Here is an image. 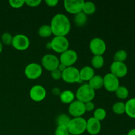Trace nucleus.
Returning <instances> with one entry per match:
<instances>
[{"instance_id":"obj_1","label":"nucleus","mask_w":135,"mask_h":135,"mask_svg":"<svg viewBox=\"0 0 135 135\" xmlns=\"http://www.w3.org/2000/svg\"><path fill=\"white\" fill-rule=\"evenodd\" d=\"M52 34L55 36H65L71 30V22L68 17L64 14L58 13L54 15L50 25Z\"/></svg>"},{"instance_id":"obj_2","label":"nucleus","mask_w":135,"mask_h":135,"mask_svg":"<svg viewBox=\"0 0 135 135\" xmlns=\"http://www.w3.org/2000/svg\"><path fill=\"white\" fill-rule=\"evenodd\" d=\"M69 133L72 135H80L86 129V120L83 117H74L67 125Z\"/></svg>"},{"instance_id":"obj_3","label":"nucleus","mask_w":135,"mask_h":135,"mask_svg":"<svg viewBox=\"0 0 135 135\" xmlns=\"http://www.w3.org/2000/svg\"><path fill=\"white\" fill-rule=\"evenodd\" d=\"M75 97L77 100L85 104L93 100L95 97V90L88 84H83L77 89Z\"/></svg>"},{"instance_id":"obj_4","label":"nucleus","mask_w":135,"mask_h":135,"mask_svg":"<svg viewBox=\"0 0 135 135\" xmlns=\"http://www.w3.org/2000/svg\"><path fill=\"white\" fill-rule=\"evenodd\" d=\"M50 46L54 51L62 54L69 50V42L65 36H55L50 43Z\"/></svg>"},{"instance_id":"obj_5","label":"nucleus","mask_w":135,"mask_h":135,"mask_svg":"<svg viewBox=\"0 0 135 135\" xmlns=\"http://www.w3.org/2000/svg\"><path fill=\"white\" fill-rule=\"evenodd\" d=\"M61 79L67 83H79L80 80L79 70L73 66L67 67L62 73Z\"/></svg>"},{"instance_id":"obj_6","label":"nucleus","mask_w":135,"mask_h":135,"mask_svg":"<svg viewBox=\"0 0 135 135\" xmlns=\"http://www.w3.org/2000/svg\"><path fill=\"white\" fill-rule=\"evenodd\" d=\"M60 63H62L67 67H72L78 59V54L75 50H67L61 54L59 57Z\"/></svg>"},{"instance_id":"obj_7","label":"nucleus","mask_w":135,"mask_h":135,"mask_svg":"<svg viewBox=\"0 0 135 135\" xmlns=\"http://www.w3.org/2000/svg\"><path fill=\"white\" fill-rule=\"evenodd\" d=\"M90 50L94 55H102L106 50V44L100 38H94L90 42Z\"/></svg>"},{"instance_id":"obj_8","label":"nucleus","mask_w":135,"mask_h":135,"mask_svg":"<svg viewBox=\"0 0 135 135\" xmlns=\"http://www.w3.org/2000/svg\"><path fill=\"white\" fill-rule=\"evenodd\" d=\"M83 0H65L63 4L65 10L70 14L76 15L83 11Z\"/></svg>"},{"instance_id":"obj_9","label":"nucleus","mask_w":135,"mask_h":135,"mask_svg":"<svg viewBox=\"0 0 135 135\" xmlns=\"http://www.w3.org/2000/svg\"><path fill=\"white\" fill-rule=\"evenodd\" d=\"M42 67L36 63H31L28 65L25 69V75L28 79L34 80L42 75Z\"/></svg>"},{"instance_id":"obj_10","label":"nucleus","mask_w":135,"mask_h":135,"mask_svg":"<svg viewBox=\"0 0 135 135\" xmlns=\"http://www.w3.org/2000/svg\"><path fill=\"white\" fill-rule=\"evenodd\" d=\"M30 40L24 34H17L13 36L12 46L15 49L19 51L27 50L30 46Z\"/></svg>"},{"instance_id":"obj_11","label":"nucleus","mask_w":135,"mask_h":135,"mask_svg":"<svg viewBox=\"0 0 135 135\" xmlns=\"http://www.w3.org/2000/svg\"><path fill=\"white\" fill-rule=\"evenodd\" d=\"M60 61L58 57L53 54H46L42 59V65L44 68L49 71H52L58 68Z\"/></svg>"},{"instance_id":"obj_12","label":"nucleus","mask_w":135,"mask_h":135,"mask_svg":"<svg viewBox=\"0 0 135 135\" xmlns=\"http://www.w3.org/2000/svg\"><path fill=\"white\" fill-rule=\"evenodd\" d=\"M104 79V86L107 91L110 92H115L119 84V80L118 78L112 74L111 73H107L103 77Z\"/></svg>"},{"instance_id":"obj_13","label":"nucleus","mask_w":135,"mask_h":135,"mask_svg":"<svg viewBox=\"0 0 135 135\" xmlns=\"http://www.w3.org/2000/svg\"><path fill=\"white\" fill-rule=\"evenodd\" d=\"M69 113L73 117H80L85 113L86 109L84 103L74 100L69 106Z\"/></svg>"},{"instance_id":"obj_14","label":"nucleus","mask_w":135,"mask_h":135,"mask_svg":"<svg viewBox=\"0 0 135 135\" xmlns=\"http://www.w3.org/2000/svg\"><path fill=\"white\" fill-rule=\"evenodd\" d=\"M111 73L119 79L127 75L128 73V68L125 63L113 61L110 66Z\"/></svg>"},{"instance_id":"obj_15","label":"nucleus","mask_w":135,"mask_h":135,"mask_svg":"<svg viewBox=\"0 0 135 135\" xmlns=\"http://www.w3.org/2000/svg\"><path fill=\"white\" fill-rule=\"evenodd\" d=\"M46 90L42 86L35 85L32 87L30 90V97L33 101L39 102L45 99Z\"/></svg>"},{"instance_id":"obj_16","label":"nucleus","mask_w":135,"mask_h":135,"mask_svg":"<svg viewBox=\"0 0 135 135\" xmlns=\"http://www.w3.org/2000/svg\"><path fill=\"white\" fill-rule=\"evenodd\" d=\"M102 125L100 121L94 117L86 121V131L90 135H97L101 131Z\"/></svg>"},{"instance_id":"obj_17","label":"nucleus","mask_w":135,"mask_h":135,"mask_svg":"<svg viewBox=\"0 0 135 135\" xmlns=\"http://www.w3.org/2000/svg\"><path fill=\"white\" fill-rule=\"evenodd\" d=\"M80 79L82 81H89L94 76V70L92 67L86 66L79 71Z\"/></svg>"},{"instance_id":"obj_18","label":"nucleus","mask_w":135,"mask_h":135,"mask_svg":"<svg viewBox=\"0 0 135 135\" xmlns=\"http://www.w3.org/2000/svg\"><path fill=\"white\" fill-rule=\"evenodd\" d=\"M88 85L94 90L100 89L104 86V79L102 76L100 75H94L90 80L88 81Z\"/></svg>"},{"instance_id":"obj_19","label":"nucleus","mask_w":135,"mask_h":135,"mask_svg":"<svg viewBox=\"0 0 135 135\" xmlns=\"http://www.w3.org/2000/svg\"><path fill=\"white\" fill-rule=\"evenodd\" d=\"M61 102L63 104H71L75 100V95L72 91L71 90H64L59 94Z\"/></svg>"},{"instance_id":"obj_20","label":"nucleus","mask_w":135,"mask_h":135,"mask_svg":"<svg viewBox=\"0 0 135 135\" xmlns=\"http://www.w3.org/2000/svg\"><path fill=\"white\" fill-rule=\"evenodd\" d=\"M125 113L131 118L135 119V98L125 103Z\"/></svg>"},{"instance_id":"obj_21","label":"nucleus","mask_w":135,"mask_h":135,"mask_svg":"<svg viewBox=\"0 0 135 135\" xmlns=\"http://www.w3.org/2000/svg\"><path fill=\"white\" fill-rule=\"evenodd\" d=\"M87 19H88L87 15L82 11L80 13L75 15L74 22L77 26L81 27V26H84L86 25L87 22Z\"/></svg>"},{"instance_id":"obj_22","label":"nucleus","mask_w":135,"mask_h":135,"mask_svg":"<svg viewBox=\"0 0 135 135\" xmlns=\"http://www.w3.org/2000/svg\"><path fill=\"white\" fill-rule=\"evenodd\" d=\"M96 10V5L92 1H84L83 7V12L86 15H92Z\"/></svg>"},{"instance_id":"obj_23","label":"nucleus","mask_w":135,"mask_h":135,"mask_svg":"<svg viewBox=\"0 0 135 135\" xmlns=\"http://www.w3.org/2000/svg\"><path fill=\"white\" fill-rule=\"evenodd\" d=\"M38 34L42 38H48L52 34V30L50 25H42L38 29Z\"/></svg>"},{"instance_id":"obj_24","label":"nucleus","mask_w":135,"mask_h":135,"mask_svg":"<svg viewBox=\"0 0 135 135\" xmlns=\"http://www.w3.org/2000/svg\"><path fill=\"white\" fill-rule=\"evenodd\" d=\"M91 64L93 68L101 69L104 64V59L102 55H94L91 60Z\"/></svg>"},{"instance_id":"obj_25","label":"nucleus","mask_w":135,"mask_h":135,"mask_svg":"<svg viewBox=\"0 0 135 135\" xmlns=\"http://www.w3.org/2000/svg\"><path fill=\"white\" fill-rule=\"evenodd\" d=\"M115 93L116 96L118 98L121 99V100L126 99L129 96V90L125 86H119L115 90Z\"/></svg>"},{"instance_id":"obj_26","label":"nucleus","mask_w":135,"mask_h":135,"mask_svg":"<svg viewBox=\"0 0 135 135\" xmlns=\"http://www.w3.org/2000/svg\"><path fill=\"white\" fill-rule=\"evenodd\" d=\"M112 110L117 115H122L125 113V104L122 102H118L113 104Z\"/></svg>"},{"instance_id":"obj_27","label":"nucleus","mask_w":135,"mask_h":135,"mask_svg":"<svg viewBox=\"0 0 135 135\" xmlns=\"http://www.w3.org/2000/svg\"><path fill=\"white\" fill-rule=\"evenodd\" d=\"M127 58V53L125 50H120L116 51L114 55V61L124 63Z\"/></svg>"},{"instance_id":"obj_28","label":"nucleus","mask_w":135,"mask_h":135,"mask_svg":"<svg viewBox=\"0 0 135 135\" xmlns=\"http://www.w3.org/2000/svg\"><path fill=\"white\" fill-rule=\"evenodd\" d=\"M70 121H71V119L67 115L61 114L57 117L56 123L57 124V126L67 127Z\"/></svg>"},{"instance_id":"obj_29","label":"nucleus","mask_w":135,"mask_h":135,"mask_svg":"<svg viewBox=\"0 0 135 135\" xmlns=\"http://www.w3.org/2000/svg\"><path fill=\"white\" fill-rule=\"evenodd\" d=\"M107 113L106 111L103 108H98L94 112V118L101 121L104 120L106 117Z\"/></svg>"},{"instance_id":"obj_30","label":"nucleus","mask_w":135,"mask_h":135,"mask_svg":"<svg viewBox=\"0 0 135 135\" xmlns=\"http://www.w3.org/2000/svg\"><path fill=\"white\" fill-rule=\"evenodd\" d=\"M1 43L5 45H11L13 42V36L11 34L8 32H5L1 36Z\"/></svg>"},{"instance_id":"obj_31","label":"nucleus","mask_w":135,"mask_h":135,"mask_svg":"<svg viewBox=\"0 0 135 135\" xmlns=\"http://www.w3.org/2000/svg\"><path fill=\"white\" fill-rule=\"evenodd\" d=\"M9 3L11 7L15 9H18L23 6L25 4V0H10Z\"/></svg>"},{"instance_id":"obj_32","label":"nucleus","mask_w":135,"mask_h":135,"mask_svg":"<svg viewBox=\"0 0 135 135\" xmlns=\"http://www.w3.org/2000/svg\"><path fill=\"white\" fill-rule=\"evenodd\" d=\"M68 129L67 127L64 126H57L55 131V135H69Z\"/></svg>"},{"instance_id":"obj_33","label":"nucleus","mask_w":135,"mask_h":135,"mask_svg":"<svg viewBox=\"0 0 135 135\" xmlns=\"http://www.w3.org/2000/svg\"><path fill=\"white\" fill-rule=\"evenodd\" d=\"M25 4L29 7H38L41 3V0H25Z\"/></svg>"},{"instance_id":"obj_34","label":"nucleus","mask_w":135,"mask_h":135,"mask_svg":"<svg viewBox=\"0 0 135 135\" xmlns=\"http://www.w3.org/2000/svg\"><path fill=\"white\" fill-rule=\"evenodd\" d=\"M51 77L54 79V80H59L61 79L62 76V73L59 70L57 69L54 70V71H51Z\"/></svg>"},{"instance_id":"obj_35","label":"nucleus","mask_w":135,"mask_h":135,"mask_svg":"<svg viewBox=\"0 0 135 135\" xmlns=\"http://www.w3.org/2000/svg\"><path fill=\"white\" fill-rule=\"evenodd\" d=\"M84 106H85L86 112H92L94 109L95 105L92 102V101L88 102L84 104Z\"/></svg>"},{"instance_id":"obj_36","label":"nucleus","mask_w":135,"mask_h":135,"mask_svg":"<svg viewBox=\"0 0 135 135\" xmlns=\"http://www.w3.org/2000/svg\"><path fill=\"white\" fill-rule=\"evenodd\" d=\"M45 3L48 7H55L59 3V1L58 0H46Z\"/></svg>"},{"instance_id":"obj_37","label":"nucleus","mask_w":135,"mask_h":135,"mask_svg":"<svg viewBox=\"0 0 135 135\" xmlns=\"http://www.w3.org/2000/svg\"><path fill=\"white\" fill-rule=\"evenodd\" d=\"M66 68H67V67H66L65 65H64L62 64V63H59V66H58L57 69L59 70V71H60L61 73H63V71L66 69Z\"/></svg>"},{"instance_id":"obj_38","label":"nucleus","mask_w":135,"mask_h":135,"mask_svg":"<svg viewBox=\"0 0 135 135\" xmlns=\"http://www.w3.org/2000/svg\"><path fill=\"white\" fill-rule=\"evenodd\" d=\"M53 93H54L55 95H57V94H60L61 92H60V90H59V88H54V89H53Z\"/></svg>"},{"instance_id":"obj_39","label":"nucleus","mask_w":135,"mask_h":135,"mask_svg":"<svg viewBox=\"0 0 135 135\" xmlns=\"http://www.w3.org/2000/svg\"><path fill=\"white\" fill-rule=\"evenodd\" d=\"M127 135H135V129H132L128 132Z\"/></svg>"},{"instance_id":"obj_40","label":"nucleus","mask_w":135,"mask_h":135,"mask_svg":"<svg viewBox=\"0 0 135 135\" xmlns=\"http://www.w3.org/2000/svg\"><path fill=\"white\" fill-rule=\"evenodd\" d=\"M2 50H3V44L0 42V54L2 52Z\"/></svg>"},{"instance_id":"obj_41","label":"nucleus","mask_w":135,"mask_h":135,"mask_svg":"<svg viewBox=\"0 0 135 135\" xmlns=\"http://www.w3.org/2000/svg\"><path fill=\"white\" fill-rule=\"evenodd\" d=\"M122 135H127V134H122Z\"/></svg>"},{"instance_id":"obj_42","label":"nucleus","mask_w":135,"mask_h":135,"mask_svg":"<svg viewBox=\"0 0 135 135\" xmlns=\"http://www.w3.org/2000/svg\"><path fill=\"white\" fill-rule=\"evenodd\" d=\"M69 135H72V134H69Z\"/></svg>"}]
</instances>
